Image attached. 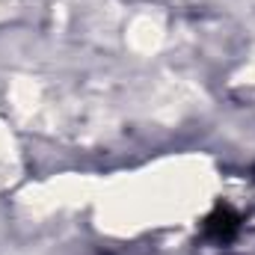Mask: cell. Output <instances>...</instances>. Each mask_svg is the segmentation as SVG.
Masks as SVG:
<instances>
[{"mask_svg":"<svg viewBox=\"0 0 255 255\" xmlns=\"http://www.w3.org/2000/svg\"><path fill=\"white\" fill-rule=\"evenodd\" d=\"M241 232V217L229 208V205H220L214 208V214L205 220V235L217 244H232Z\"/></svg>","mask_w":255,"mask_h":255,"instance_id":"cell-1","label":"cell"}]
</instances>
